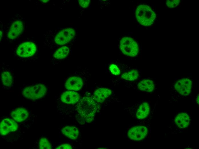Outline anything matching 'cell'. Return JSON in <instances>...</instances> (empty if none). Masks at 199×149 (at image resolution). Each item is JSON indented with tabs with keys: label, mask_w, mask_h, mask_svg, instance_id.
<instances>
[{
	"label": "cell",
	"mask_w": 199,
	"mask_h": 149,
	"mask_svg": "<svg viewBox=\"0 0 199 149\" xmlns=\"http://www.w3.org/2000/svg\"><path fill=\"white\" fill-rule=\"evenodd\" d=\"M148 133L147 128L144 126H135L129 129L127 133L128 138L133 140H141L144 138Z\"/></svg>",
	"instance_id": "ba28073f"
},
{
	"label": "cell",
	"mask_w": 199,
	"mask_h": 149,
	"mask_svg": "<svg viewBox=\"0 0 199 149\" xmlns=\"http://www.w3.org/2000/svg\"><path fill=\"white\" fill-rule=\"evenodd\" d=\"M61 132L65 136L73 140L77 139L78 136L79 131L75 127L65 126L62 129Z\"/></svg>",
	"instance_id": "d6986e66"
},
{
	"label": "cell",
	"mask_w": 199,
	"mask_h": 149,
	"mask_svg": "<svg viewBox=\"0 0 199 149\" xmlns=\"http://www.w3.org/2000/svg\"><path fill=\"white\" fill-rule=\"evenodd\" d=\"M75 32L71 28H65L59 32L55 36L54 41L60 45H65L71 41L75 36Z\"/></svg>",
	"instance_id": "52a82bcc"
},
{
	"label": "cell",
	"mask_w": 199,
	"mask_h": 149,
	"mask_svg": "<svg viewBox=\"0 0 199 149\" xmlns=\"http://www.w3.org/2000/svg\"><path fill=\"white\" fill-rule=\"evenodd\" d=\"M23 26L20 21L14 22L11 25L7 33V37L9 39L14 40L22 32Z\"/></svg>",
	"instance_id": "5bb4252c"
},
{
	"label": "cell",
	"mask_w": 199,
	"mask_h": 149,
	"mask_svg": "<svg viewBox=\"0 0 199 149\" xmlns=\"http://www.w3.org/2000/svg\"><path fill=\"white\" fill-rule=\"evenodd\" d=\"M0 79L2 84L5 86L10 87L14 81V76L12 70L7 68L0 69Z\"/></svg>",
	"instance_id": "7c38bea8"
},
{
	"label": "cell",
	"mask_w": 199,
	"mask_h": 149,
	"mask_svg": "<svg viewBox=\"0 0 199 149\" xmlns=\"http://www.w3.org/2000/svg\"><path fill=\"white\" fill-rule=\"evenodd\" d=\"M79 3L82 7L85 8L88 7L90 2L89 0H79Z\"/></svg>",
	"instance_id": "d4e9b609"
},
{
	"label": "cell",
	"mask_w": 199,
	"mask_h": 149,
	"mask_svg": "<svg viewBox=\"0 0 199 149\" xmlns=\"http://www.w3.org/2000/svg\"><path fill=\"white\" fill-rule=\"evenodd\" d=\"M199 95L198 94L197 95L196 97V102L197 104H199Z\"/></svg>",
	"instance_id": "4316f807"
},
{
	"label": "cell",
	"mask_w": 199,
	"mask_h": 149,
	"mask_svg": "<svg viewBox=\"0 0 199 149\" xmlns=\"http://www.w3.org/2000/svg\"><path fill=\"white\" fill-rule=\"evenodd\" d=\"M88 77L87 70H75L65 79V87L68 90L79 91L82 89Z\"/></svg>",
	"instance_id": "7a4b0ae2"
},
{
	"label": "cell",
	"mask_w": 199,
	"mask_h": 149,
	"mask_svg": "<svg viewBox=\"0 0 199 149\" xmlns=\"http://www.w3.org/2000/svg\"><path fill=\"white\" fill-rule=\"evenodd\" d=\"M18 125L14 120L6 118L3 119L0 124V133L1 135L4 136L9 133L17 130Z\"/></svg>",
	"instance_id": "9c48e42d"
},
{
	"label": "cell",
	"mask_w": 199,
	"mask_h": 149,
	"mask_svg": "<svg viewBox=\"0 0 199 149\" xmlns=\"http://www.w3.org/2000/svg\"><path fill=\"white\" fill-rule=\"evenodd\" d=\"M2 32L1 31H0V40H1V38L2 36Z\"/></svg>",
	"instance_id": "f1b7e54d"
},
{
	"label": "cell",
	"mask_w": 199,
	"mask_h": 149,
	"mask_svg": "<svg viewBox=\"0 0 199 149\" xmlns=\"http://www.w3.org/2000/svg\"><path fill=\"white\" fill-rule=\"evenodd\" d=\"M47 92V88L42 83H36L25 86L23 89L22 94L27 99L36 100L44 97Z\"/></svg>",
	"instance_id": "277c9868"
},
{
	"label": "cell",
	"mask_w": 199,
	"mask_h": 149,
	"mask_svg": "<svg viewBox=\"0 0 199 149\" xmlns=\"http://www.w3.org/2000/svg\"><path fill=\"white\" fill-rule=\"evenodd\" d=\"M138 88L141 91L148 92H152L155 87L153 81L150 79H144L137 84Z\"/></svg>",
	"instance_id": "ac0fdd59"
},
{
	"label": "cell",
	"mask_w": 199,
	"mask_h": 149,
	"mask_svg": "<svg viewBox=\"0 0 199 149\" xmlns=\"http://www.w3.org/2000/svg\"><path fill=\"white\" fill-rule=\"evenodd\" d=\"M150 111V107L149 104L147 102L143 103L138 108L136 113V118L139 119L145 118L148 115Z\"/></svg>",
	"instance_id": "e0dca14e"
},
{
	"label": "cell",
	"mask_w": 199,
	"mask_h": 149,
	"mask_svg": "<svg viewBox=\"0 0 199 149\" xmlns=\"http://www.w3.org/2000/svg\"><path fill=\"white\" fill-rule=\"evenodd\" d=\"M100 108V104L96 102L89 93H86L80 98L76 105L79 118L82 119V124L92 122L95 113Z\"/></svg>",
	"instance_id": "6da1fadb"
},
{
	"label": "cell",
	"mask_w": 199,
	"mask_h": 149,
	"mask_svg": "<svg viewBox=\"0 0 199 149\" xmlns=\"http://www.w3.org/2000/svg\"><path fill=\"white\" fill-rule=\"evenodd\" d=\"M190 120V117L187 114L184 113H181L177 115L175 118V122L179 128L184 129L188 126Z\"/></svg>",
	"instance_id": "2e32d148"
},
{
	"label": "cell",
	"mask_w": 199,
	"mask_h": 149,
	"mask_svg": "<svg viewBox=\"0 0 199 149\" xmlns=\"http://www.w3.org/2000/svg\"><path fill=\"white\" fill-rule=\"evenodd\" d=\"M70 49L66 46H62L56 50L53 55V57L57 59H62L66 58L69 54Z\"/></svg>",
	"instance_id": "ffe728a7"
},
{
	"label": "cell",
	"mask_w": 199,
	"mask_h": 149,
	"mask_svg": "<svg viewBox=\"0 0 199 149\" xmlns=\"http://www.w3.org/2000/svg\"><path fill=\"white\" fill-rule=\"evenodd\" d=\"M79 94L77 92L68 90L63 92L60 99L63 103L67 104H74L77 103L80 99Z\"/></svg>",
	"instance_id": "8fae6325"
},
{
	"label": "cell",
	"mask_w": 199,
	"mask_h": 149,
	"mask_svg": "<svg viewBox=\"0 0 199 149\" xmlns=\"http://www.w3.org/2000/svg\"><path fill=\"white\" fill-rule=\"evenodd\" d=\"M39 146V148L41 149H50L51 148L50 143L45 138H42L40 139Z\"/></svg>",
	"instance_id": "7402d4cb"
},
{
	"label": "cell",
	"mask_w": 199,
	"mask_h": 149,
	"mask_svg": "<svg viewBox=\"0 0 199 149\" xmlns=\"http://www.w3.org/2000/svg\"><path fill=\"white\" fill-rule=\"evenodd\" d=\"M136 16L138 22L144 26H149L154 22L156 17L155 12L149 6L141 5L136 11Z\"/></svg>",
	"instance_id": "3957f363"
},
{
	"label": "cell",
	"mask_w": 199,
	"mask_h": 149,
	"mask_svg": "<svg viewBox=\"0 0 199 149\" xmlns=\"http://www.w3.org/2000/svg\"><path fill=\"white\" fill-rule=\"evenodd\" d=\"M37 47L35 44L31 42L22 43L17 48L16 54L21 58H27L34 55L36 51Z\"/></svg>",
	"instance_id": "8992f818"
},
{
	"label": "cell",
	"mask_w": 199,
	"mask_h": 149,
	"mask_svg": "<svg viewBox=\"0 0 199 149\" xmlns=\"http://www.w3.org/2000/svg\"><path fill=\"white\" fill-rule=\"evenodd\" d=\"M57 149H72L71 146L68 144H62L56 148Z\"/></svg>",
	"instance_id": "484cf974"
},
{
	"label": "cell",
	"mask_w": 199,
	"mask_h": 149,
	"mask_svg": "<svg viewBox=\"0 0 199 149\" xmlns=\"http://www.w3.org/2000/svg\"><path fill=\"white\" fill-rule=\"evenodd\" d=\"M192 82L188 78L181 79L178 81L174 85L176 90L180 94L186 96L190 93Z\"/></svg>",
	"instance_id": "30bf717a"
},
{
	"label": "cell",
	"mask_w": 199,
	"mask_h": 149,
	"mask_svg": "<svg viewBox=\"0 0 199 149\" xmlns=\"http://www.w3.org/2000/svg\"><path fill=\"white\" fill-rule=\"evenodd\" d=\"M42 2H44V3H46L49 1V0H41Z\"/></svg>",
	"instance_id": "83f0119b"
},
{
	"label": "cell",
	"mask_w": 199,
	"mask_h": 149,
	"mask_svg": "<svg viewBox=\"0 0 199 149\" xmlns=\"http://www.w3.org/2000/svg\"><path fill=\"white\" fill-rule=\"evenodd\" d=\"M28 111L23 107L18 108L11 112V115L16 122H21L27 119L28 117Z\"/></svg>",
	"instance_id": "9a60e30c"
},
{
	"label": "cell",
	"mask_w": 199,
	"mask_h": 149,
	"mask_svg": "<svg viewBox=\"0 0 199 149\" xmlns=\"http://www.w3.org/2000/svg\"><path fill=\"white\" fill-rule=\"evenodd\" d=\"M120 48L124 55L131 57L136 56L139 52V47L137 42L130 37L122 38L120 42Z\"/></svg>",
	"instance_id": "5b68a950"
},
{
	"label": "cell",
	"mask_w": 199,
	"mask_h": 149,
	"mask_svg": "<svg viewBox=\"0 0 199 149\" xmlns=\"http://www.w3.org/2000/svg\"><path fill=\"white\" fill-rule=\"evenodd\" d=\"M109 70L111 73L117 76L120 74V71L118 66L113 64L110 65Z\"/></svg>",
	"instance_id": "603a6c76"
},
{
	"label": "cell",
	"mask_w": 199,
	"mask_h": 149,
	"mask_svg": "<svg viewBox=\"0 0 199 149\" xmlns=\"http://www.w3.org/2000/svg\"><path fill=\"white\" fill-rule=\"evenodd\" d=\"M180 2L179 0H174L167 1L166 5L167 7L170 8H174L178 6Z\"/></svg>",
	"instance_id": "cb8c5ba5"
},
{
	"label": "cell",
	"mask_w": 199,
	"mask_h": 149,
	"mask_svg": "<svg viewBox=\"0 0 199 149\" xmlns=\"http://www.w3.org/2000/svg\"><path fill=\"white\" fill-rule=\"evenodd\" d=\"M138 70L136 69H134L123 74L120 76V77L124 79L132 81L138 79Z\"/></svg>",
	"instance_id": "44dd1931"
},
{
	"label": "cell",
	"mask_w": 199,
	"mask_h": 149,
	"mask_svg": "<svg viewBox=\"0 0 199 149\" xmlns=\"http://www.w3.org/2000/svg\"><path fill=\"white\" fill-rule=\"evenodd\" d=\"M112 91L109 88L102 87L97 89L93 92L92 97L97 103L100 104L105 100L111 94Z\"/></svg>",
	"instance_id": "4fadbf2b"
}]
</instances>
